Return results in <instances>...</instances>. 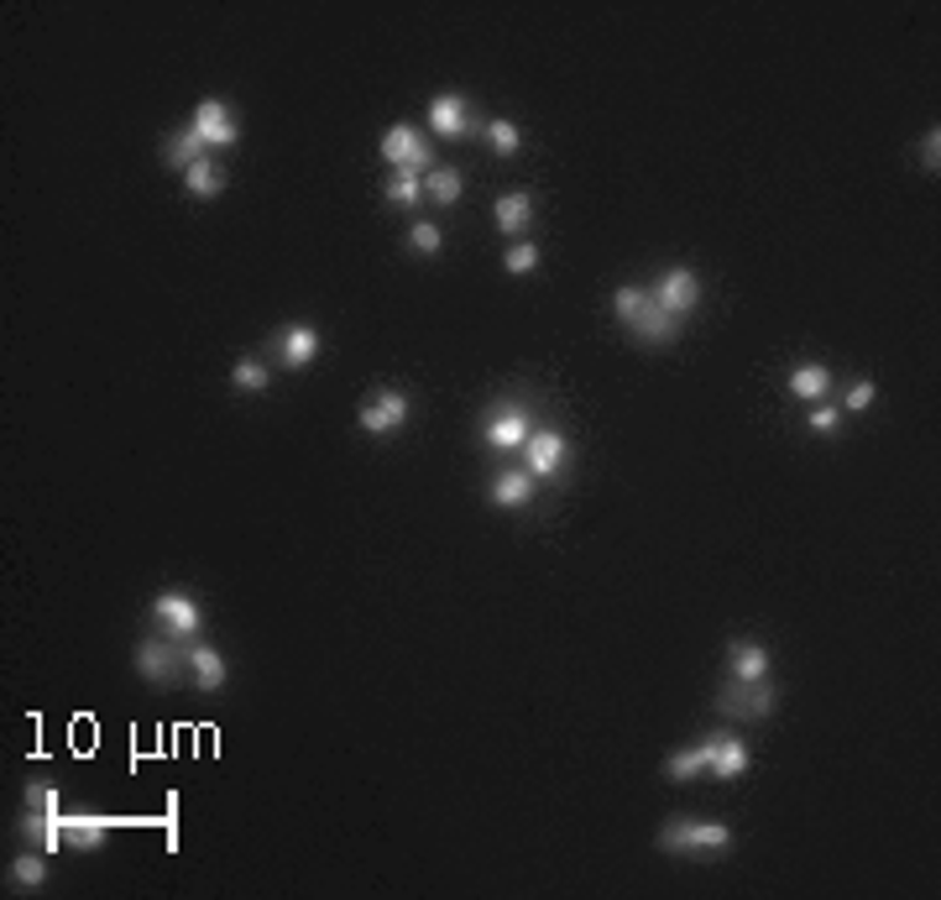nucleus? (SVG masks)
<instances>
[{
  "label": "nucleus",
  "instance_id": "aec40b11",
  "mask_svg": "<svg viewBox=\"0 0 941 900\" xmlns=\"http://www.w3.org/2000/svg\"><path fill=\"white\" fill-rule=\"evenodd\" d=\"M743 769H748V743L737 739V733H717V754H711V769H706V775L737 780Z\"/></svg>",
  "mask_w": 941,
  "mask_h": 900
},
{
  "label": "nucleus",
  "instance_id": "6ab92c4d",
  "mask_svg": "<svg viewBox=\"0 0 941 900\" xmlns=\"http://www.w3.org/2000/svg\"><path fill=\"white\" fill-rule=\"evenodd\" d=\"M827 393H832V367H821V362H801V367L790 372V398H801V403H821Z\"/></svg>",
  "mask_w": 941,
  "mask_h": 900
},
{
  "label": "nucleus",
  "instance_id": "9b49d317",
  "mask_svg": "<svg viewBox=\"0 0 941 900\" xmlns=\"http://www.w3.org/2000/svg\"><path fill=\"white\" fill-rule=\"evenodd\" d=\"M685 330V319H675V315H664L653 299H644V309L633 315V325H627V336L638 345H670Z\"/></svg>",
  "mask_w": 941,
  "mask_h": 900
},
{
  "label": "nucleus",
  "instance_id": "a878e982",
  "mask_svg": "<svg viewBox=\"0 0 941 900\" xmlns=\"http://www.w3.org/2000/svg\"><path fill=\"white\" fill-rule=\"evenodd\" d=\"M48 853L37 848V853H22V859H11V885H22V890H42L48 885Z\"/></svg>",
  "mask_w": 941,
  "mask_h": 900
},
{
  "label": "nucleus",
  "instance_id": "72a5a7b5",
  "mask_svg": "<svg viewBox=\"0 0 941 900\" xmlns=\"http://www.w3.org/2000/svg\"><path fill=\"white\" fill-rule=\"evenodd\" d=\"M873 398H879V388H873V382H853V388H847V398H842V409H847V414H868V409H873Z\"/></svg>",
  "mask_w": 941,
  "mask_h": 900
},
{
  "label": "nucleus",
  "instance_id": "f3484780",
  "mask_svg": "<svg viewBox=\"0 0 941 900\" xmlns=\"http://www.w3.org/2000/svg\"><path fill=\"white\" fill-rule=\"evenodd\" d=\"M711 754H717V733H706L701 743H691V749L670 754V759H664V775H670V780H696V775L711 769Z\"/></svg>",
  "mask_w": 941,
  "mask_h": 900
},
{
  "label": "nucleus",
  "instance_id": "423d86ee",
  "mask_svg": "<svg viewBox=\"0 0 941 900\" xmlns=\"http://www.w3.org/2000/svg\"><path fill=\"white\" fill-rule=\"evenodd\" d=\"M774 702H780L774 681H728L722 696H717L722 717H769L774 713Z\"/></svg>",
  "mask_w": 941,
  "mask_h": 900
},
{
  "label": "nucleus",
  "instance_id": "5701e85b",
  "mask_svg": "<svg viewBox=\"0 0 941 900\" xmlns=\"http://www.w3.org/2000/svg\"><path fill=\"white\" fill-rule=\"evenodd\" d=\"M492 503L497 508H528L534 503V477H528V472H497L492 477Z\"/></svg>",
  "mask_w": 941,
  "mask_h": 900
},
{
  "label": "nucleus",
  "instance_id": "c9c22d12",
  "mask_svg": "<svg viewBox=\"0 0 941 900\" xmlns=\"http://www.w3.org/2000/svg\"><path fill=\"white\" fill-rule=\"evenodd\" d=\"M937 153H941V132H937V126H931V132H926V142H920V162H926L931 173H937V168H941V158H937Z\"/></svg>",
  "mask_w": 941,
  "mask_h": 900
},
{
  "label": "nucleus",
  "instance_id": "7ed1b4c3",
  "mask_svg": "<svg viewBox=\"0 0 941 900\" xmlns=\"http://www.w3.org/2000/svg\"><path fill=\"white\" fill-rule=\"evenodd\" d=\"M377 153L388 158L392 173H429V158H435L418 126H388L382 142H377Z\"/></svg>",
  "mask_w": 941,
  "mask_h": 900
},
{
  "label": "nucleus",
  "instance_id": "473e14b6",
  "mask_svg": "<svg viewBox=\"0 0 941 900\" xmlns=\"http://www.w3.org/2000/svg\"><path fill=\"white\" fill-rule=\"evenodd\" d=\"M26 806L32 812H58V791H52L48 780H26Z\"/></svg>",
  "mask_w": 941,
  "mask_h": 900
},
{
  "label": "nucleus",
  "instance_id": "f257e3e1",
  "mask_svg": "<svg viewBox=\"0 0 941 900\" xmlns=\"http://www.w3.org/2000/svg\"><path fill=\"white\" fill-rule=\"evenodd\" d=\"M659 848L664 853H696V859H717L732 848V827L711 817H670L659 827Z\"/></svg>",
  "mask_w": 941,
  "mask_h": 900
},
{
  "label": "nucleus",
  "instance_id": "f03ea898",
  "mask_svg": "<svg viewBox=\"0 0 941 900\" xmlns=\"http://www.w3.org/2000/svg\"><path fill=\"white\" fill-rule=\"evenodd\" d=\"M183 638H142L136 644V676L147 681V686H168V681H179V665H188V649H179Z\"/></svg>",
  "mask_w": 941,
  "mask_h": 900
},
{
  "label": "nucleus",
  "instance_id": "6e6552de",
  "mask_svg": "<svg viewBox=\"0 0 941 900\" xmlns=\"http://www.w3.org/2000/svg\"><path fill=\"white\" fill-rule=\"evenodd\" d=\"M408 414H414V403H408V393H398V388H388V393H371L362 403V429L366 435H392V429H403L408 424Z\"/></svg>",
  "mask_w": 941,
  "mask_h": 900
},
{
  "label": "nucleus",
  "instance_id": "dca6fc26",
  "mask_svg": "<svg viewBox=\"0 0 941 900\" xmlns=\"http://www.w3.org/2000/svg\"><path fill=\"white\" fill-rule=\"evenodd\" d=\"M492 220H497V231H502L508 241H523V231L534 226V199H528L523 188H513V194H502V199H497Z\"/></svg>",
  "mask_w": 941,
  "mask_h": 900
},
{
  "label": "nucleus",
  "instance_id": "4468645a",
  "mask_svg": "<svg viewBox=\"0 0 941 900\" xmlns=\"http://www.w3.org/2000/svg\"><path fill=\"white\" fill-rule=\"evenodd\" d=\"M728 681H769V649L754 638H737L728 649Z\"/></svg>",
  "mask_w": 941,
  "mask_h": 900
},
{
  "label": "nucleus",
  "instance_id": "2f4dec72",
  "mask_svg": "<svg viewBox=\"0 0 941 900\" xmlns=\"http://www.w3.org/2000/svg\"><path fill=\"white\" fill-rule=\"evenodd\" d=\"M408 246H414L418 257H435V252H440V246H444L440 226H435V220H418L414 231H408Z\"/></svg>",
  "mask_w": 941,
  "mask_h": 900
},
{
  "label": "nucleus",
  "instance_id": "bb28decb",
  "mask_svg": "<svg viewBox=\"0 0 941 900\" xmlns=\"http://www.w3.org/2000/svg\"><path fill=\"white\" fill-rule=\"evenodd\" d=\"M231 382L241 388V393H267V382H272V367H261L257 356H241L231 367Z\"/></svg>",
  "mask_w": 941,
  "mask_h": 900
},
{
  "label": "nucleus",
  "instance_id": "393cba45",
  "mask_svg": "<svg viewBox=\"0 0 941 900\" xmlns=\"http://www.w3.org/2000/svg\"><path fill=\"white\" fill-rule=\"evenodd\" d=\"M424 194L435 199V205H461V168H429L424 173Z\"/></svg>",
  "mask_w": 941,
  "mask_h": 900
},
{
  "label": "nucleus",
  "instance_id": "b1692460",
  "mask_svg": "<svg viewBox=\"0 0 941 900\" xmlns=\"http://www.w3.org/2000/svg\"><path fill=\"white\" fill-rule=\"evenodd\" d=\"M183 184H188L194 199H220V188H225V168H220V158H199L188 173H183Z\"/></svg>",
  "mask_w": 941,
  "mask_h": 900
},
{
  "label": "nucleus",
  "instance_id": "1a4fd4ad",
  "mask_svg": "<svg viewBox=\"0 0 941 900\" xmlns=\"http://www.w3.org/2000/svg\"><path fill=\"white\" fill-rule=\"evenodd\" d=\"M565 455H571V446H565L560 429H534L528 446H523V472L528 477H554L565 466Z\"/></svg>",
  "mask_w": 941,
  "mask_h": 900
},
{
  "label": "nucleus",
  "instance_id": "c756f323",
  "mask_svg": "<svg viewBox=\"0 0 941 900\" xmlns=\"http://www.w3.org/2000/svg\"><path fill=\"white\" fill-rule=\"evenodd\" d=\"M502 267H508L513 278H523V272H534V267H539V246H534V241H513V246L502 252Z\"/></svg>",
  "mask_w": 941,
  "mask_h": 900
},
{
  "label": "nucleus",
  "instance_id": "0eeeda50",
  "mask_svg": "<svg viewBox=\"0 0 941 900\" xmlns=\"http://www.w3.org/2000/svg\"><path fill=\"white\" fill-rule=\"evenodd\" d=\"M188 126L199 132V142H205L209 153H225V147H235V136H241V126H235V110L225 106V100H199Z\"/></svg>",
  "mask_w": 941,
  "mask_h": 900
},
{
  "label": "nucleus",
  "instance_id": "a211bd4d",
  "mask_svg": "<svg viewBox=\"0 0 941 900\" xmlns=\"http://www.w3.org/2000/svg\"><path fill=\"white\" fill-rule=\"evenodd\" d=\"M528 435H534V424L523 419L518 409H508V414L487 419V446L492 450H523L528 446Z\"/></svg>",
  "mask_w": 941,
  "mask_h": 900
},
{
  "label": "nucleus",
  "instance_id": "39448f33",
  "mask_svg": "<svg viewBox=\"0 0 941 900\" xmlns=\"http://www.w3.org/2000/svg\"><path fill=\"white\" fill-rule=\"evenodd\" d=\"M152 618L168 638H199V629H205V608L188 592H162L152 603Z\"/></svg>",
  "mask_w": 941,
  "mask_h": 900
},
{
  "label": "nucleus",
  "instance_id": "9d476101",
  "mask_svg": "<svg viewBox=\"0 0 941 900\" xmlns=\"http://www.w3.org/2000/svg\"><path fill=\"white\" fill-rule=\"evenodd\" d=\"M16 832H22L32 848H42L48 859L58 853V848H69V838H63V812H32V806H22Z\"/></svg>",
  "mask_w": 941,
  "mask_h": 900
},
{
  "label": "nucleus",
  "instance_id": "f704fd0d",
  "mask_svg": "<svg viewBox=\"0 0 941 900\" xmlns=\"http://www.w3.org/2000/svg\"><path fill=\"white\" fill-rule=\"evenodd\" d=\"M806 424L816 429V435H832L836 424H842V409H810L806 414Z\"/></svg>",
  "mask_w": 941,
  "mask_h": 900
},
{
  "label": "nucleus",
  "instance_id": "c85d7f7f",
  "mask_svg": "<svg viewBox=\"0 0 941 900\" xmlns=\"http://www.w3.org/2000/svg\"><path fill=\"white\" fill-rule=\"evenodd\" d=\"M481 136H487V147H492L497 158H513V153L523 147V132L513 126V121H487V126H481Z\"/></svg>",
  "mask_w": 941,
  "mask_h": 900
},
{
  "label": "nucleus",
  "instance_id": "20e7f679",
  "mask_svg": "<svg viewBox=\"0 0 941 900\" xmlns=\"http://www.w3.org/2000/svg\"><path fill=\"white\" fill-rule=\"evenodd\" d=\"M649 299L664 309V315L691 319V309L701 304V278H696L691 267H664V272H659V283L649 289Z\"/></svg>",
  "mask_w": 941,
  "mask_h": 900
},
{
  "label": "nucleus",
  "instance_id": "f8f14e48",
  "mask_svg": "<svg viewBox=\"0 0 941 900\" xmlns=\"http://www.w3.org/2000/svg\"><path fill=\"white\" fill-rule=\"evenodd\" d=\"M471 106L461 100V95H435L429 100V132L444 136V142H461V136H471Z\"/></svg>",
  "mask_w": 941,
  "mask_h": 900
},
{
  "label": "nucleus",
  "instance_id": "7c9ffc66",
  "mask_svg": "<svg viewBox=\"0 0 941 900\" xmlns=\"http://www.w3.org/2000/svg\"><path fill=\"white\" fill-rule=\"evenodd\" d=\"M644 299H649V289H638V283H623V289L612 293V315L623 319V325H633V315L644 309Z\"/></svg>",
  "mask_w": 941,
  "mask_h": 900
},
{
  "label": "nucleus",
  "instance_id": "ddd939ff",
  "mask_svg": "<svg viewBox=\"0 0 941 900\" xmlns=\"http://www.w3.org/2000/svg\"><path fill=\"white\" fill-rule=\"evenodd\" d=\"M314 356H319V330L314 325H288L283 336H278V362L288 372L314 367Z\"/></svg>",
  "mask_w": 941,
  "mask_h": 900
},
{
  "label": "nucleus",
  "instance_id": "412c9836",
  "mask_svg": "<svg viewBox=\"0 0 941 900\" xmlns=\"http://www.w3.org/2000/svg\"><path fill=\"white\" fill-rule=\"evenodd\" d=\"M63 838L74 853H95V848L110 843V822L105 817H63Z\"/></svg>",
  "mask_w": 941,
  "mask_h": 900
},
{
  "label": "nucleus",
  "instance_id": "2eb2a0df",
  "mask_svg": "<svg viewBox=\"0 0 941 900\" xmlns=\"http://www.w3.org/2000/svg\"><path fill=\"white\" fill-rule=\"evenodd\" d=\"M188 676H194V686H199V691H225V681H231V665H225V655H220V649L194 644V649H188Z\"/></svg>",
  "mask_w": 941,
  "mask_h": 900
},
{
  "label": "nucleus",
  "instance_id": "4be33fe9",
  "mask_svg": "<svg viewBox=\"0 0 941 900\" xmlns=\"http://www.w3.org/2000/svg\"><path fill=\"white\" fill-rule=\"evenodd\" d=\"M162 158H168V168H183V173H188L199 158H215V153L199 142V132H194V126H183V132H173L168 142H162Z\"/></svg>",
  "mask_w": 941,
  "mask_h": 900
},
{
  "label": "nucleus",
  "instance_id": "cd10ccee",
  "mask_svg": "<svg viewBox=\"0 0 941 900\" xmlns=\"http://www.w3.org/2000/svg\"><path fill=\"white\" fill-rule=\"evenodd\" d=\"M418 199H424V173H392V179H388V205H398V210H414Z\"/></svg>",
  "mask_w": 941,
  "mask_h": 900
}]
</instances>
